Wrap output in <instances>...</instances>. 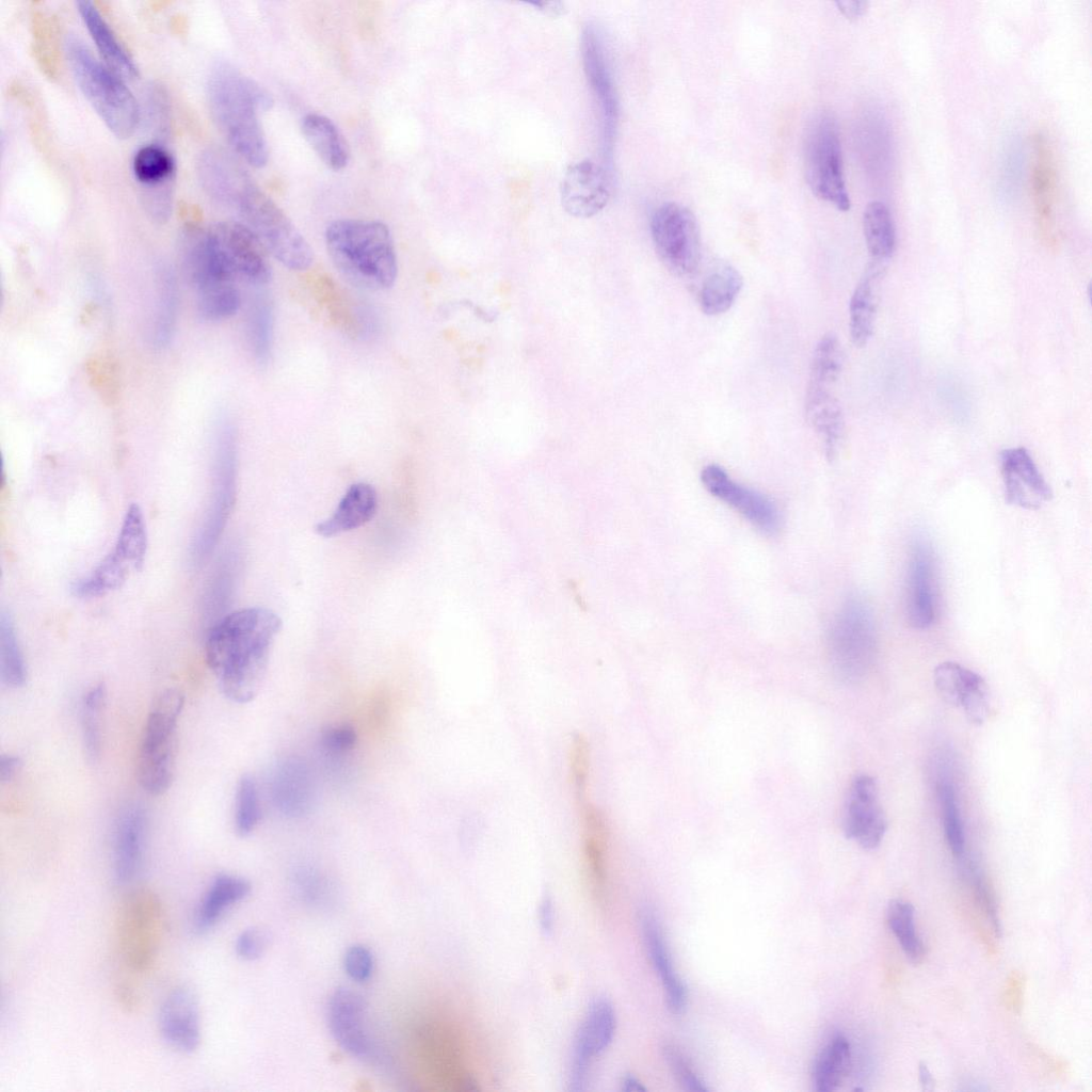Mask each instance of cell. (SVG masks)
Listing matches in <instances>:
<instances>
[{"mask_svg": "<svg viewBox=\"0 0 1092 1092\" xmlns=\"http://www.w3.org/2000/svg\"><path fill=\"white\" fill-rule=\"evenodd\" d=\"M569 771L577 803L588 800L590 745L581 734L576 735L571 743Z\"/></svg>", "mask_w": 1092, "mask_h": 1092, "instance_id": "cell-48", "label": "cell"}, {"mask_svg": "<svg viewBox=\"0 0 1092 1092\" xmlns=\"http://www.w3.org/2000/svg\"><path fill=\"white\" fill-rule=\"evenodd\" d=\"M700 479L710 495L730 507L761 532L774 534L780 529L781 517L775 504L761 493L734 480L720 465H706Z\"/></svg>", "mask_w": 1092, "mask_h": 1092, "instance_id": "cell-13", "label": "cell"}, {"mask_svg": "<svg viewBox=\"0 0 1092 1092\" xmlns=\"http://www.w3.org/2000/svg\"><path fill=\"white\" fill-rule=\"evenodd\" d=\"M250 889V883L243 878L226 873L216 876L199 901L194 930L197 933L210 930L231 905L247 896Z\"/></svg>", "mask_w": 1092, "mask_h": 1092, "instance_id": "cell-34", "label": "cell"}, {"mask_svg": "<svg viewBox=\"0 0 1092 1092\" xmlns=\"http://www.w3.org/2000/svg\"><path fill=\"white\" fill-rule=\"evenodd\" d=\"M77 10L106 65L124 80L135 79L139 76L138 65L96 5L91 1H78Z\"/></svg>", "mask_w": 1092, "mask_h": 1092, "instance_id": "cell-28", "label": "cell"}, {"mask_svg": "<svg viewBox=\"0 0 1092 1092\" xmlns=\"http://www.w3.org/2000/svg\"><path fill=\"white\" fill-rule=\"evenodd\" d=\"M235 496L236 440L232 428L224 423L216 435L211 497L191 544L190 560L194 567L203 565L219 542Z\"/></svg>", "mask_w": 1092, "mask_h": 1092, "instance_id": "cell-9", "label": "cell"}, {"mask_svg": "<svg viewBox=\"0 0 1092 1092\" xmlns=\"http://www.w3.org/2000/svg\"><path fill=\"white\" fill-rule=\"evenodd\" d=\"M878 636L869 604L860 595L849 596L834 615L826 636L833 675L842 684L861 681L877 655Z\"/></svg>", "mask_w": 1092, "mask_h": 1092, "instance_id": "cell-6", "label": "cell"}, {"mask_svg": "<svg viewBox=\"0 0 1092 1092\" xmlns=\"http://www.w3.org/2000/svg\"><path fill=\"white\" fill-rule=\"evenodd\" d=\"M378 495L374 487L359 482L351 485L333 514L315 527L317 534L332 537L357 529L376 513Z\"/></svg>", "mask_w": 1092, "mask_h": 1092, "instance_id": "cell-30", "label": "cell"}, {"mask_svg": "<svg viewBox=\"0 0 1092 1092\" xmlns=\"http://www.w3.org/2000/svg\"><path fill=\"white\" fill-rule=\"evenodd\" d=\"M863 230L872 261L885 263L894 254L896 232L889 208L881 200L867 204L863 214Z\"/></svg>", "mask_w": 1092, "mask_h": 1092, "instance_id": "cell-38", "label": "cell"}, {"mask_svg": "<svg viewBox=\"0 0 1092 1092\" xmlns=\"http://www.w3.org/2000/svg\"><path fill=\"white\" fill-rule=\"evenodd\" d=\"M356 740V732L347 724L330 727L321 736L322 746L331 754H343L351 751Z\"/></svg>", "mask_w": 1092, "mask_h": 1092, "instance_id": "cell-52", "label": "cell"}, {"mask_svg": "<svg viewBox=\"0 0 1092 1092\" xmlns=\"http://www.w3.org/2000/svg\"><path fill=\"white\" fill-rule=\"evenodd\" d=\"M539 920L542 931L550 934L553 928V906L549 896H544L539 909Z\"/></svg>", "mask_w": 1092, "mask_h": 1092, "instance_id": "cell-55", "label": "cell"}, {"mask_svg": "<svg viewBox=\"0 0 1092 1092\" xmlns=\"http://www.w3.org/2000/svg\"><path fill=\"white\" fill-rule=\"evenodd\" d=\"M641 930L647 954L662 983L667 1006L679 1014L686 1008V989L674 969L660 925L651 911L643 912Z\"/></svg>", "mask_w": 1092, "mask_h": 1092, "instance_id": "cell-25", "label": "cell"}, {"mask_svg": "<svg viewBox=\"0 0 1092 1092\" xmlns=\"http://www.w3.org/2000/svg\"><path fill=\"white\" fill-rule=\"evenodd\" d=\"M147 546L148 536L143 511L138 503H131L124 515L111 551L136 572L144 564Z\"/></svg>", "mask_w": 1092, "mask_h": 1092, "instance_id": "cell-39", "label": "cell"}, {"mask_svg": "<svg viewBox=\"0 0 1092 1092\" xmlns=\"http://www.w3.org/2000/svg\"><path fill=\"white\" fill-rule=\"evenodd\" d=\"M884 263L872 261L855 286L849 304V331L853 344L865 347L876 326L879 284Z\"/></svg>", "mask_w": 1092, "mask_h": 1092, "instance_id": "cell-27", "label": "cell"}, {"mask_svg": "<svg viewBox=\"0 0 1092 1092\" xmlns=\"http://www.w3.org/2000/svg\"><path fill=\"white\" fill-rule=\"evenodd\" d=\"M743 286L740 272L730 263L719 262L705 276L698 294L702 311L718 316L727 311Z\"/></svg>", "mask_w": 1092, "mask_h": 1092, "instance_id": "cell-35", "label": "cell"}, {"mask_svg": "<svg viewBox=\"0 0 1092 1092\" xmlns=\"http://www.w3.org/2000/svg\"><path fill=\"white\" fill-rule=\"evenodd\" d=\"M915 910L906 901L895 899L887 908V922L903 952L912 963L921 961L925 949L915 929Z\"/></svg>", "mask_w": 1092, "mask_h": 1092, "instance_id": "cell-43", "label": "cell"}, {"mask_svg": "<svg viewBox=\"0 0 1092 1092\" xmlns=\"http://www.w3.org/2000/svg\"><path fill=\"white\" fill-rule=\"evenodd\" d=\"M948 765L937 770L936 791L941 804L946 841L951 852L961 856L965 847V835L957 791Z\"/></svg>", "mask_w": 1092, "mask_h": 1092, "instance_id": "cell-40", "label": "cell"}, {"mask_svg": "<svg viewBox=\"0 0 1092 1092\" xmlns=\"http://www.w3.org/2000/svg\"><path fill=\"white\" fill-rule=\"evenodd\" d=\"M918 1078H919V1082H920L921 1089L924 1091H933L934 1090V1079H933V1077H932L928 1066L924 1062L919 1063V1066H918Z\"/></svg>", "mask_w": 1092, "mask_h": 1092, "instance_id": "cell-58", "label": "cell"}, {"mask_svg": "<svg viewBox=\"0 0 1092 1092\" xmlns=\"http://www.w3.org/2000/svg\"><path fill=\"white\" fill-rule=\"evenodd\" d=\"M609 198L610 181L600 165L585 159L568 166L561 186V203L568 214L591 218L607 206Z\"/></svg>", "mask_w": 1092, "mask_h": 1092, "instance_id": "cell-21", "label": "cell"}, {"mask_svg": "<svg viewBox=\"0 0 1092 1092\" xmlns=\"http://www.w3.org/2000/svg\"><path fill=\"white\" fill-rule=\"evenodd\" d=\"M804 164L813 193L840 211L849 210L851 203L844 177L839 130L829 113L816 115L807 127Z\"/></svg>", "mask_w": 1092, "mask_h": 1092, "instance_id": "cell-8", "label": "cell"}, {"mask_svg": "<svg viewBox=\"0 0 1092 1092\" xmlns=\"http://www.w3.org/2000/svg\"><path fill=\"white\" fill-rule=\"evenodd\" d=\"M235 825L240 836L251 834L261 817L258 790L254 778L244 775L240 778L236 791Z\"/></svg>", "mask_w": 1092, "mask_h": 1092, "instance_id": "cell-47", "label": "cell"}, {"mask_svg": "<svg viewBox=\"0 0 1092 1092\" xmlns=\"http://www.w3.org/2000/svg\"><path fill=\"white\" fill-rule=\"evenodd\" d=\"M324 238L334 266L352 285L378 291L395 284L397 254L392 235L385 223L339 219L327 225Z\"/></svg>", "mask_w": 1092, "mask_h": 1092, "instance_id": "cell-3", "label": "cell"}, {"mask_svg": "<svg viewBox=\"0 0 1092 1092\" xmlns=\"http://www.w3.org/2000/svg\"><path fill=\"white\" fill-rule=\"evenodd\" d=\"M179 254L186 277L198 291L235 279L211 229L186 225L179 235Z\"/></svg>", "mask_w": 1092, "mask_h": 1092, "instance_id": "cell-17", "label": "cell"}, {"mask_svg": "<svg viewBox=\"0 0 1092 1092\" xmlns=\"http://www.w3.org/2000/svg\"><path fill=\"white\" fill-rule=\"evenodd\" d=\"M663 1057L671 1069L672 1073L676 1077L679 1085L685 1090L705 1092L707 1088L703 1081L694 1074L690 1069L689 1064L685 1060V1057L680 1051L672 1045L663 1047Z\"/></svg>", "mask_w": 1092, "mask_h": 1092, "instance_id": "cell-50", "label": "cell"}, {"mask_svg": "<svg viewBox=\"0 0 1092 1092\" xmlns=\"http://www.w3.org/2000/svg\"><path fill=\"white\" fill-rule=\"evenodd\" d=\"M266 945V934L257 928H250L239 934L235 948L241 959L251 961L262 954Z\"/></svg>", "mask_w": 1092, "mask_h": 1092, "instance_id": "cell-53", "label": "cell"}, {"mask_svg": "<svg viewBox=\"0 0 1092 1092\" xmlns=\"http://www.w3.org/2000/svg\"><path fill=\"white\" fill-rule=\"evenodd\" d=\"M935 561L924 536L912 542L906 574V615L916 629L930 627L936 616Z\"/></svg>", "mask_w": 1092, "mask_h": 1092, "instance_id": "cell-19", "label": "cell"}, {"mask_svg": "<svg viewBox=\"0 0 1092 1092\" xmlns=\"http://www.w3.org/2000/svg\"><path fill=\"white\" fill-rule=\"evenodd\" d=\"M146 828V813L140 805L128 806L119 817L114 841V876L118 884L132 882L141 869Z\"/></svg>", "mask_w": 1092, "mask_h": 1092, "instance_id": "cell-24", "label": "cell"}, {"mask_svg": "<svg viewBox=\"0 0 1092 1092\" xmlns=\"http://www.w3.org/2000/svg\"><path fill=\"white\" fill-rule=\"evenodd\" d=\"M212 117L232 148L248 165L261 168L269 149L260 113L273 105L270 93L228 63L213 67L207 85Z\"/></svg>", "mask_w": 1092, "mask_h": 1092, "instance_id": "cell-2", "label": "cell"}, {"mask_svg": "<svg viewBox=\"0 0 1092 1092\" xmlns=\"http://www.w3.org/2000/svg\"><path fill=\"white\" fill-rule=\"evenodd\" d=\"M330 1030L342 1049L360 1060H371L375 1053L367 1026L364 998L348 987L337 989L328 1000Z\"/></svg>", "mask_w": 1092, "mask_h": 1092, "instance_id": "cell-18", "label": "cell"}, {"mask_svg": "<svg viewBox=\"0 0 1092 1092\" xmlns=\"http://www.w3.org/2000/svg\"><path fill=\"white\" fill-rule=\"evenodd\" d=\"M131 168L148 216L159 224L167 222L173 210L176 177L172 154L160 143L145 144L135 151Z\"/></svg>", "mask_w": 1092, "mask_h": 1092, "instance_id": "cell-12", "label": "cell"}, {"mask_svg": "<svg viewBox=\"0 0 1092 1092\" xmlns=\"http://www.w3.org/2000/svg\"><path fill=\"white\" fill-rule=\"evenodd\" d=\"M158 303L151 341L157 348L166 347L172 340L178 315V287L172 267L160 263L156 268Z\"/></svg>", "mask_w": 1092, "mask_h": 1092, "instance_id": "cell-36", "label": "cell"}, {"mask_svg": "<svg viewBox=\"0 0 1092 1092\" xmlns=\"http://www.w3.org/2000/svg\"><path fill=\"white\" fill-rule=\"evenodd\" d=\"M975 885L977 890V897L982 904L989 919L992 922L994 931L997 936H1000L1001 926L998 917L995 900L991 895L987 885L983 882L979 874H975Z\"/></svg>", "mask_w": 1092, "mask_h": 1092, "instance_id": "cell-54", "label": "cell"}, {"mask_svg": "<svg viewBox=\"0 0 1092 1092\" xmlns=\"http://www.w3.org/2000/svg\"><path fill=\"white\" fill-rule=\"evenodd\" d=\"M851 1065V1048L848 1039L836 1033L820 1050L813 1071L814 1089L832 1092L838 1089Z\"/></svg>", "mask_w": 1092, "mask_h": 1092, "instance_id": "cell-37", "label": "cell"}, {"mask_svg": "<svg viewBox=\"0 0 1092 1092\" xmlns=\"http://www.w3.org/2000/svg\"><path fill=\"white\" fill-rule=\"evenodd\" d=\"M651 235L656 253L674 275L696 272L702 258L701 231L693 212L677 203H664L653 213Z\"/></svg>", "mask_w": 1092, "mask_h": 1092, "instance_id": "cell-10", "label": "cell"}, {"mask_svg": "<svg viewBox=\"0 0 1092 1092\" xmlns=\"http://www.w3.org/2000/svg\"><path fill=\"white\" fill-rule=\"evenodd\" d=\"M0 672L2 681L12 688L25 685L27 668L13 620L2 612L0 617Z\"/></svg>", "mask_w": 1092, "mask_h": 1092, "instance_id": "cell-42", "label": "cell"}, {"mask_svg": "<svg viewBox=\"0 0 1092 1092\" xmlns=\"http://www.w3.org/2000/svg\"><path fill=\"white\" fill-rule=\"evenodd\" d=\"M615 1026V1012L610 1000L595 998L575 1037L568 1083L572 1091L585 1089L591 1062L610 1045Z\"/></svg>", "mask_w": 1092, "mask_h": 1092, "instance_id": "cell-15", "label": "cell"}, {"mask_svg": "<svg viewBox=\"0 0 1092 1092\" xmlns=\"http://www.w3.org/2000/svg\"><path fill=\"white\" fill-rule=\"evenodd\" d=\"M1031 193L1040 227L1050 231L1057 203V171L1054 152L1043 134L1034 138Z\"/></svg>", "mask_w": 1092, "mask_h": 1092, "instance_id": "cell-29", "label": "cell"}, {"mask_svg": "<svg viewBox=\"0 0 1092 1092\" xmlns=\"http://www.w3.org/2000/svg\"><path fill=\"white\" fill-rule=\"evenodd\" d=\"M103 682L94 685L84 694L81 706L82 736L86 755L96 761L101 750V713L106 704Z\"/></svg>", "mask_w": 1092, "mask_h": 1092, "instance_id": "cell-44", "label": "cell"}, {"mask_svg": "<svg viewBox=\"0 0 1092 1092\" xmlns=\"http://www.w3.org/2000/svg\"><path fill=\"white\" fill-rule=\"evenodd\" d=\"M844 833L866 850L876 849L886 832L876 781L866 774L856 776L849 788L844 809Z\"/></svg>", "mask_w": 1092, "mask_h": 1092, "instance_id": "cell-16", "label": "cell"}, {"mask_svg": "<svg viewBox=\"0 0 1092 1092\" xmlns=\"http://www.w3.org/2000/svg\"><path fill=\"white\" fill-rule=\"evenodd\" d=\"M158 1025L161 1037L172 1048L189 1054L200 1043V1012L195 993L178 986L163 1000Z\"/></svg>", "mask_w": 1092, "mask_h": 1092, "instance_id": "cell-23", "label": "cell"}, {"mask_svg": "<svg viewBox=\"0 0 1092 1092\" xmlns=\"http://www.w3.org/2000/svg\"><path fill=\"white\" fill-rule=\"evenodd\" d=\"M312 782L307 766L299 759H287L275 770L272 794L276 807L285 815L305 814L312 801Z\"/></svg>", "mask_w": 1092, "mask_h": 1092, "instance_id": "cell-31", "label": "cell"}, {"mask_svg": "<svg viewBox=\"0 0 1092 1092\" xmlns=\"http://www.w3.org/2000/svg\"><path fill=\"white\" fill-rule=\"evenodd\" d=\"M301 131L312 150L327 167L333 171L347 167L351 157L349 144L330 117L319 113H308L302 117Z\"/></svg>", "mask_w": 1092, "mask_h": 1092, "instance_id": "cell-32", "label": "cell"}, {"mask_svg": "<svg viewBox=\"0 0 1092 1092\" xmlns=\"http://www.w3.org/2000/svg\"><path fill=\"white\" fill-rule=\"evenodd\" d=\"M21 761L14 755H2L0 759V778L2 783L12 781L19 771Z\"/></svg>", "mask_w": 1092, "mask_h": 1092, "instance_id": "cell-56", "label": "cell"}, {"mask_svg": "<svg viewBox=\"0 0 1092 1092\" xmlns=\"http://www.w3.org/2000/svg\"><path fill=\"white\" fill-rule=\"evenodd\" d=\"M145 105L149 128L156 136H167L171 129V108L164 89L158 84L150 85Z\"/></svg>", "mask_w": 1092, "mask_h": 1092, "instance_id": "cell-49", "label": "cell"}, {"mask_svg": "<svg viewBox=\"0 0 1092 1092\" xmlns=\"http://www.w3.org/2000/svg\"><path fill=\"white\" fill-rule=\"evenodd\" d=\"M1005 497L1009 504L1037 510L1053 498V491L1024 447L1008 448L999 455Z\"/></svg>", "mask_w": 1092, "mask_h": 1092, "instance_id": "cell-20", "label": "cell"}, {"mask_svg": "<svg viewBox=\"0 0 1092 1092\" xmlns=\"http://www.w3.org/2000/svg\"><path fill=\"white\" fill-rule=\"evenodd\" d=\"M577 804L581 817L587 872L594 888L601 892L606 878L607 822L603 813L589 799Z\"/></svg>", "mask_w": 1092, "mask_h": 1092, "instance_id": "cell-33", "label": "cell"}, {"mask_svg": "<svg viewBox=\"0 0 1092 1092\" xmlns=\"http://www.w3.org/2000/svg\"><path fill=\"white\" fill-rule=\"evenodd\" d=\"M184 704L183 694L167 689L149 710L138 759V778L150 794H161L173 778L176 728Z\"/></svg>", "mask_w": 1092, "mask_h": 1092, "instance_id": "cell-7", "label": "cell"}, {"mask_svg": "<svg viewBox=\"0 0 1092 1092\" xmlns=\"http://www.w3.org/2000/svg\"><path fill=\"white\" fill-rule=\"evenodd\" d=\"M234 278L255 285L272 276L268 252L257 237L240 222H221L210 228Z\"/></svg>", "mask_w": 1092, "mask_h": 1092, "instance_id": "cell-14", "label": "cell"}, {"mask_svg": "<svg viewBox=\"0 0 1092 1092\" xmlns=\"http://www.w3.org/2000/svg\"><path fill=\"white\" fill-rule=\"evenodd\" d=\"M240 190L229 205L240 223L284 267L294 271L308 269L314 261L312 250L285 211L251 178Z\"/></svg>", "mask_w": 1092, "mask_h": 1092, "instance_id": "cell-5", "label": "cell"}, {"mask_svg": "<svg viewBox=\"0 0 1092 1092\" xmlns=\"http://www.w3.org/2000/svg\"><path fill=\"white\" fill-rule=\"evenodd\" d=\"M581 55L589 85L599 108L605 156L610 158L619 118V99L608 47L596 25L588 23L582 30Z\"/></svg>", "mask_w": 1092, "mask_h": 1092, "instance_id": "cell-11", "label": "cell"}, {"mask_svg": "<svg viewBox=\"0 0 1092 1092\" xmlns=\"http://www.w3.org/2000/svg\"><path fill=\"white\" fill-rule=\"evenodd\" d=\"M241 305L240 293L232 283L212 286L198 291L197 311L207 321L225 320L237 314Z\"/></svg>", "mask_w": 1092, "mask_h": 1092, "instance_id": "cell-45", "label": "cell"}, {"mask_svg": "<svg viewBox=\"0 0 1092 1092\" xmlns=\"http://www.w3.org/2000/svg\"><path fill=\"white\" fill-rule=\"evenodd\" d=\"M280 627V617L261 607L232 611L210 626L205 642L206 661L229 700L247 703L257 695Z\"/></svg>", "mask_w": 1092, "mask_h": 1092, "instance_id": "cell-1", "label": "cell"}, {"mask_svg": "<svg viewBox=\"0 0 1092 1092\" xmlns=\"http://www.w3.org/2000/svg\"><path fill=\"white\" fill-rule=\"evenodd\" d=\"M845 365V352L836 335H823L815 346L807 386L831 388L839 379Z\"/></svg>", "mask_w": 1092, "mask_h": 1092, "instance_id": "cell-41", "label": "cell"}, {"mask_svg": "<svg viewBox=\"0 0 1092 1092\" xmlns=\"http://www.w3.org/2000/svg\"><path fill=\"white\" fill-rule=\"evenodd\" d=\"M348 976L358 982L367 981L373 971L374 960L371 951L363 945L351 946L343 960Z\"/></svg>", "mask_w": 1092, "mask_h": 1092, "instance_id": "cell-51", "label": "cell"}, {"mask_svg": "<svg viewBox=\"0 0 1092 1092\" xmlns=\"http://www.w3.org/2000/svg\"><path fill=\"white\" fill-rule=\"evenodd\" d=\"M836 4L848 18H857L865 12L867 5L864 1H837Z\"/></svg>", "mask_w": 1092, "mask_h": 1092, "instance_id": "cell-57", "label": "cell"}, {"mask_svg": "<svg viewBox=\"0 0 1092 1092\" xmlns=\"http://www.w3.org/2000/svg\"><path fill=\"white\" fill-rule=\"evenodd\" d=\"M933 679L938 694L949 704L961 707L967 719L982 724L990 712V694L984 679L976 672L953 661L936 665Z\"/></svg>", "mask_w": 1092, "mask_h": 1092, "instance_id": "cell-22", "label": "cell"}, {"mask_svg": "<svg viewBox=\"0 0 1092 1092\" xmlns=\"http://www.w3.org/2000/svg\"><path fill=\"white\" fill-rule=\"evenodd\" d=\"M805 417L819 437L824 452L833 459L845 435V416L838 399L829 388L807 386Z\"/></svg>", "mask_w": 1092, "mask_h": 1092, "instance_id": "cell-26", "label": "cell"}, {"mask_svg": "<svg viewBox=\"0 0 1092 1092\" xmlns=\"http://www.w3.org/2000/svg\"><path fill=\"white\" fill-rule=\"evenodd\" d=\"M273 312L263 300L256 302L247 318V339L251 351L259 363H267L271 353Z\"/></svg>", "mask_w": 1092, "mask_h": 1092, "instance_id": "cell-46", "label": "cell"}, {"mask_svg": "<svg viewBox=\"0 0 1092 1092\" xmlns=\"http://www.w3.org/2000/svg\"><path fill=\"white\" fill-rule=\"evenodd\" d=\"M622 1090L625 1092H643L645 1087L633 1075H625L622 1080Z\"/></svg>", "mask_w": 1092, "mask_h": 1092, "instance_id": "cell-59", "label": "cell"}, {"mask_svg": "<svg viewBox=\"0 0 1092 1092\" xmlns=\"http://www.w3.org/2000/svg\"><path fill=\"white\" fill-rule=\"evenodd\" d=\"M64 45L73 76L92 108L116 138H129L141 110L124 79L99 62L79 37L69 34Z\"/></svg>", "mask_w": 1092, "mask_h": 1092, "instance_id": "cell-4", "label": "cell"}, {"mask_svg": "<svg viewBox=\"0 0 1092 1092\" xmlns=\"http://www.w3.org/2000/svg\"><path fill=\"white\" fill-rule=\"evenodd\" d=\"M528 4L533 5V6L537 7L539 10H542L545 13H549V14H558V13L562 12V4L560 2H547V1L540 2V1H534V2H528Z\"/></svg>", "mask_w": 1092, "mask_h": 1092, "instance_id": "cell-60", "label": "cell"}]
</instances>
